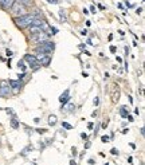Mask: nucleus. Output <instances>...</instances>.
I'll return each mask as SVG.
<instances>
[{
  "label": "nucleus",
  "instance_id": "1",
  "mask_svg": "<svg viewBox=\"0 0 145 165\" xmlns=\"http://www.w3.org/2000/svg\"><path fill=\"white\" fill-rule=\"evenodd\" d=\"M35 17H36V15H34V13H24L20 16H15L13 22L19 28H26V27H30L32 24V20Z\"/></svg>",
  "mask_w": 145,
  "mask_h": 165
},
{
  "label": "nucleus",
  "instance_id": "2",
  "mask_svg": "<svg viewBox=\"0 0 145 165\" xmlns=\"http://www.w3.org/2000/svg\"><path fill=\"white\" fill-rule=\"evenodd\" d=\"M12 13L15 16H20V15H24V11H26V7H24L22 3H19V2H13V4H12Z\"/></svg>",
  "mask_w": 145,
  "mask_h": 165
},
{
  "label": "nucleus",
  "instance_id": "3",
  "mask_svg": "<svg viewBox=\"0 0 145 165\" xmlns=\"http://www.w3.org/2000/svg\"><path fill=\"white\" fill-rule=\"evenodd\" d=\"M11 93V86L8 81H2L0 82V97H7Z\"/></svg>",
  "mask_w": 145,
  "mask_h": 165
},
{
  "label": "nucleus",
  "instance_id": "4",
  "mask_svg": "<svg viewBox=\"0 0 145 165\" xmlns=\"http://www.w3.org/2000/svg\"><path fill=\"white\" fill-rule=\"evenodd\" d=\"M31 40L35 42V43H43V42L46 40H48V35L46 31H42V32L39 34H36V35H31Z\"/></svg>",
  "mask_w": 145,
  "mask_h": 165
},
{
  "label": "nucleus",
  "instance_id": "5",
  "mask_svg": "<svg viewBox=\"0 0 145 165\" xmlns=\"http://www.w3.org/2000/svg\"><path fill=\"white\" fill-rule=\"evenodd\" d=\"M24 59H26V61L30 63L31 66H32L34 67V70H36L38 67H39V62H38V59H36V57H34V55H30V54H27L26 57H24Z\"/></svg>",
  "mask_w": 145,
  "mask_h": 165
},
{
  "label": "nucleus",
  "instance_id": "6",
  "mask_svg": "<svg viewBox=\"0 0 145 165\" xmlns=\"http://www.w3.org/2000/svg\"><path fill=\"white\" fill-rule=\"evenodd\" d=\"M38 62H39L40 66H48L51 63V57H50V55H44V57L40 58Z\"/></svg>",
  "mask_w": 145,
  "mask_h": 165
},
{
  "label": "nucleus",
  "instance_id": "7",
  "mask_svg": "<svg viewBox=\"0 0 145 165\" xmlns=\"http://www.w3.org/2000/svg\"><path fill=\"white\" fill-rule=\"evenodd\" d=\"M13 4V0H0V7H3L4 9H10Z\"/></svg>",
  "mask_w": 145,
  "mask_h": 165
},
{
  "label": "nucleus",
  "instance_id": "8",
  "mask_svg": "<svg viewBox=\"0 0 145 165\" xmlns=\"http://www.w3.org/2000/svg\"><path fill=\"white\" fill-rule=\"evenodd\" d=\"M69 96H70V90H69V89H67V90H65V93H63V94H62V96H61V97H59V101H61V102H62V103H66V102H67V101H69V99H70V97H69Z\"/></svg>",
  "mask_w": 145,
  "mask_h": 165
},
{
  "label": "nucleus",
  "instance_id": "9",
  "mask_svg": "<svg viewBox=\"0 0 145 165\" xmlns=\"http://www.w3.org/2000/svg\"><path fill=\"white\" fill-rule=\"evenodd\" d=\"M42 30L40 27H38V26H32V24H31L30 26V35H36V34H39V32H42Z\"/></svg>",
  "mask_w": 145,
  "mask_h": 165
},
{
  "label": "nucleus",
  "instance_id": "10",
  "mask_svg": "<svg viewBox=\"0 0 145 165\" xmlns=\"http://www.w3.org/2000/svg\"><path fill=\"white\" fill-rule=\"evenodd\" d=\"M10 86H11V89H20L22 82L20 81H10Z\"/></svg>",
  "mask_w": 145,
  "mask_h": 165
},
{
  "label": "nucleus",
  "instance_id": "11",
  "mask_svg": "<svg viewBox=\"0 0 145 165\" xmlns=\"http://www.w3.org/2000/svg\"><path fill=\"white\" fill-rule=\"evenodd\" d=\"M56 115H54V114H51L50 117H48V125H51V126H54L55 124H56Z\"/></svg>",
  "mask_w": 145,
  "mask_h": 165
},
{
  "label": "nucleus",
  "instance_id": "12",
  "mask_svg": "<svg viewBox=\"0 0 145 165\" xmlns=\"http://www.w3.org/2000/svg\"><path fill=\"white\" fill-rule=\"evenodd\" d=\"M75 110V106H74L73 103L67 105V109H62V111H65V113H69V111H74Z\"/></svg>",
  "mask_w": 145,
  "mask_h": 165
},
{
  "label": "nucleus",
  "instance_id": "13",
  "mask_svg": "<svg viewBox=\"0 0 145 165\" xmlns=\"http://www.w3.org/2000/svg\"><path fill=\"white\" fill-rule=\"evenodd\" d=\"M16 2L22 3L23 6H31V4H32V0H16Z\"/></svg>",
  "mask_w": 145,
  "mask_h": 165
},
{
  "label": "nucleus",
  "instance_id": "14",
  "mask_svg": "<svg viewBox=\"0 0 145 165\" xmlns=\"http://www.w3.org/2000/svg\"><path fill=\"white\" fill-rule=\"evenodd\" d=\"M62 128H65L66 130H71L73 129V126L69 124V122H62Z\"/></svg>",
  "mask_w": 145,
  "mask_h": 165
},
{
  "label": "nucleus",
  "instance_id": "15",
  "mask_svg": "<svg viewBox=\"0 0 145 165\" xmlns=\"http://www.w3.org/2000/svg\"><path fill=\"white\" fill-rule=\"evenodd\" d=\"M59 17H61L62 23L66 22V16H65V11H63V9H61V11H59Z\"/></svg>",
  "mask_w": 145,
  "mask_h": 165
},
{
  "label": "nucleus",
  "instance_id": "16",
  "mask_svg": "<svg viewBox=\"0 0 145 165\" xmlns=\"http://www.w3.org/2000/svg\"><path fill=\"white\" fill-rule=\"evenodd\" d=\"M11 126H12L13 129H17V128H19V124H17V121L15 120V118H12V120H11Z\"/></svg>",
  "mask_w": 145,
  "mask_h": 165
},
{
  "label": "nucleus",
  "instance_id": "17",
  "mask_svg": "<svg viewBox=\"0 0 145 165\" xmlns=\"http://www.w3.org/2000/svg\"><path fill=\"white\" fill-rule=\"evenodd\" d=\"M120 113H121L122 117H126V109H125V106H122V107H121V110H120Z\"/></svg>",
  "mask_w": 145,
  "mask_h": 165
},
{
  "label": "nucleus",
  "instance_id": "18",
  "mask_svg": "<svg viewBox=\"0 0 145 165\" xmlns=\"http://www.w3.org/2000/svg\"><path fill=\"white\" fill-rule=\"evenodd\" d=\"M101 141H102V142H108V141H109V137H108V136H102V137H101Z\"/></svg>",
  "mask_w": 145,
  "mask_h": 165
},
{
  "label": "nucleus",
  "instance_id": "19",
  "mask_svg": "<svg viewBox=\"0 0 145 165\" xmlns=\"http://www.w3.org/2000/svg\"><path fill=\"white\" fill-rule=\"evenodd\" d=\"M47 3H50V4H59V0H47Z\"/></svg>",
  "mask_w": 145,
  "mask_h": 165
},
{
  "label": "nucleus",
  "instance_id": "20",
  "mask_svg": "<svg viewBox=\"0 0 145 165\" xmlns=\"http://www.w3.org/2000/svg\"><path fill=\"white\" fill-rule=\"evenodd\" d=\"M118 96H120V91H117V93L114 94V98H113V101H114V102H116V101H118V98H120Z\"/></svg>",
  "mask_w": 145,
  "mask_h": 165
},
{
  "label": "nucleus",
  "instance_id": "21",
  "mask_svg": "<svg viewBox=\"0 0 145 165\" xmlns=\"http://www.w3.org/2000/svg\"><path fill=\"white\" fill-rule=\"evenodd\" d=\"M50 30H51V34H52V35H55L56 32H58V30H56V28H55V27H51V28H50Z\"/></svg>",
  "mask_w": 145,
  "mask_h": 165
},
{
  "label": "nucleus",
  "instance_id": "22",
  "mask_svg": "<svg viewBox=\"0 0 145 165\" xmlns=\"http://www.w3.org/2000/svg\"><path fill=\"white\" fill-rule=\"evenodd\" d=\"M110 153H112V154H118V150L116 149V148H113V149L110 150Z\"/></svg>",
  "mask_w": 145,
  "mask_h": 165
},
{
  "label": "nucleus",
  "instance_id": "23",
  "mask_svg": "<svg viewBox=\"0 0 145 165\" xmlns=\"http://www.w3.org/2000/svg\"><path fill=\"white\" fill-rule=\"evenodd\" d=\"M81 137H82L83 140H87V138H89V137H87V134H86V133H81Z\"/></svg>",
  "mask_w": 145,
  "mask_h": 165
},
{
  "label": "nucleus",
  "instance_id": "24",
  "mask_svg": "<svg viewBox=\"0 0 145 165\" xmlns=\"http://www.w3.org/2000/svg\"><path fill=\"white\" fill-rule=\"evenodd\" d=\"M98 103H100V99H98V97H95V98H94V105L97 106Z\"/></svg>",
  "mask_w": 145,
  "mask_h": 165
},
{
  "label": "nucleus",
  "instance_id": "25",
  "mask_svg": "<svg viewBox=\"0 0 145 165\" xmlns=\"http://www.w3.org/2000/svg\"><path fill=\"white\" fill-rule=\"evenodd\" d=\"M90 11L93 12V13H95V12H97V9H95V7H94V6H91V7H90Z\"/></svg>",
  "mask_w": 145,
  "mask_h": 165
},
{
  "label": "nucleus",
  "instance_id": "26",
  "mask_svg": "<svg viewBox=\"0 0 145 165\" xmlns=\"http://www.w3.org/2000/svg\"><path fill=\"white\" fill-rule=\"evenodd\" d=\"M110 51H112V52H116V51H117V48H116V46H110Z\"/></svg>",
  "mask_w": 145,
  "mask_h": 165
},
{
  "label": "nucleus",
  "instance_id": "27",
  "mask_svg": "<svg viewBox=\"0 0 145 165\" xmlns=\"http://www.w3.org/2000/svg\"><path fill=\"white\" fill-rule=\"evenodd\" d=\"M36 132H38V133H46V132H47V130H46V129H38Z\"/></svg>",
  "mask_w": 145,
  "mask_h": 165
},
{
  "label": "nucleus",
  "instance_id": "28",
  "mask_svg": "<svg viewBox=\"0 0 145 165\" xmlns=\"http://www.w3.org/2000/svg\"><path fill=\"white\" fill-rule=\"evenodd\" d=\"M81 35H87V30H82L81 31Z\"/></svg>",
  "mask_w": 145,
  "mask_h": 165
},
{
  "label": "nucleus",
  "instance_id": "29",
  "mask_svg": "<svg viewBox=\"0 0 145 165\" xmlns=\"http://www.w3.org/2000/svg\"><path fill=\"white\" fill-rule=\"evenodd\" d=\"M7 55H8V57H12V51H10V50H7Z\"/></svg>",
  "mask_w": 145,
  "mask_h": 165
},
{
  "label": "nucleus",
  "instance_id": "30",
  "mask_svg": "<svg viewBox=\"0 0 145 165\" xmlns=\"http://www.w3.org/2000/svg\"><path fill=\"white\" fill-rule=\"evenodd\" d=\"M90 145H91L90 142H86V145H85V148H86V149H89V148H90Z\"/></svg>",
  "mask_w": 145,
  "mask_h": 165
},
{
  "label": "nucleus",
  "instance_id": "31",
  "mask_svg": "<svg viewBox=\"0 0 145 165\" xmlns=\"http://www.w3.org/2000/svg\"><path fill=\"white\" fill-rule=\"evenodd\" d=\"M82 77H83V78H87V77H89V74H87V73H82Z\"/></svg>",
  "mask_w": 145,
  "mask_h": 165
},
{
  "label": "nucleus",
  "instance_id": "32",
  "mask_svg": "<svg viewBox=\"0 0 145 165\" xmlns=\"http://www.w3.org/2000/svg\"><path fill=\"white\" fill-rule=\"evenodd\" d=\"M71 150H73V154H74V156H77V149H75V148H73Z\"/></svg>",
  "mask_w": 145,
  "mask_h": 165
},
{
  "label": "nucleus",
  "instance_id": "33",
  "mask_svg": "<svg viewBox=\"0 0 145 165\" xmlns=\"http://www.w3.org/2000/svg\"><path fill=\"white\" fill-rule=\"evenodd\" d=\"M93 126H94V125H93V124H91V122H90V124L87 125V128H89V129H93Z\"/></svg>",
  "mask_w": 145,
  "mask_h": 165
},
{
  "label": "nucleus",
  "instance_id": "34",
  "mask_svg": "<svg viewBox=\"0 0 145 165\" xmlns=\"http://www.w3.org/2000/svg\"><path fill=\"white\" fill-rule=\"evenodd\" d=\"M69 165H77V163L73 160V161H70V164H69Z\"/></svg>",
  "mask_w": 145,
  "mask_h": 165
},
{
  "label": "nucleus",
  "instance_id": "35",
  "mask_svg": "<svg viewBox=\"0 0 145 165\" xmlns=\"http://www.w3.org/2000/svg\"><path fill=\"white\" fill-rule=\"evenodd\" d=\"M24 75H26L24 73H23V74H20V75H19V79H23V78H24Z\"/></svg>",
  "mask_w": 145,
  "mask_h": 165
},
{
  "label": "nucleus",
  "instance_id": "36",
  "mask_svg": "<svg viewBox=\"0 0 145 165\" xmlns=\"http://www.w3.org/2000/svg\"><path fill=\"white\" fill-rule=\"evenodd\" d=\"M128 120H129L130 122H132V121H133V117H132V115H128Z\"/></svg>",
  "mask_w": 145,
  "mask_h": 165
},
{
  "label": "nucleus",
  "instance_id": "37",
  "mask_svg": "<svg viewBox=\"0 0 145 165\" xmlns=\"http://www.w3.org/2000/svg\"><path fill=\"white\" fill-rule=\"evenodd\" d=\"M106 126H108V122H105V124H102V128L106 129Z\"/></svg>",
  "mask_w": 145,
  "mask_h": 165
},
{
  "label": "nucleus",
  "instance_id": "38",
  "mask_svg": "<svg viewBox=\"0 0 145 165\" xmlns=\"http://www.w3.org/2000/svg\"><path fill=\"white\" fill-rule=\"evenodd\" d=\"M141 11H143V8H137L136 12H137V13H141Z\"/></svg>",
  "mask_w": 145,
  "mask_h": 165
},
{
  "label": "nucleus",
  "instance_id": "39",
  "mask_svg": "<svg viewBox=\"0 0 145 165\" xmlns=\"http://www.w3.org/2000/svg\"><path fill=\"white\" fill-rule=\"evenodd\" d=\"M105 165H109V164H108V163H106V164H105Z\"/></svg>",
  "mask_w": 145,
  "mask_h": 165
},
{
  "label": "nucleus",
  "instance_id": "40",
  "mask_svg": "<svg viewBox=\"0 0 145 165\" xmlns=\"http://www.w3.org/2000/svg\"><path fill=\"white\" fill-rule=\"evenodd\" d=\"M0 109H2V107H0Z\"/></svg>",
  "mask_w": 145,
  "mask_h": 165
}]
</instances>
